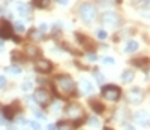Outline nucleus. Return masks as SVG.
Listing matches in <instances>:
<instances>
[{"label":"nucleus","instance_id":"f257e3e1","mask_svg":"<svg viewBox=\"0 0 150 130\" xmlns=\"http://www.w3.org/2000/svg\"><path fill=\"white\" fill-rule=\"evenodd\" d=\"M54 85H56V90L60 94L72 96L75 93V82L72 81V78L68 76V75L59 76L57 79H56V82H54Z\"/></svg>","mask_w":150,"mask_h":130},{"label":"nucleus","instance_id":"f03ea898","mask_svg":"<svg viewBox=\"0 0 150 130\" xmlns=\"http://www.w3.org/2000/svg\"><path fill=\"white\" fill-rule=\"evenodd\" d=\"M80 17L84 23H93L98 18V9L92 3H83L80 6Z\"/></svg>","mask_w":150,"mask_h":130},{"label":"nucleus","instance_id":"7ed1b4c3","mask_svg":"<svg viewBox=\"0 0 150 130\" xmlns=\"http://www.w3.org/2000/svg\"><path fill=\"white\" fill-rule=\"evenodd\" d=\"M102 96L105 97V99L111 100V102H116V100L120 99L122 91L117 85H105L102 88Z\"/></svg>","mask_w":150,"mask_h":130},{"label":"nucleus","instance_id":"20e7f679","mask_svg":"<svg viewBox=\"0 0 150 130\" xmlns=\"http://www.w3.org/2000/svg\"><path fill=\"white\" fill-rule=\"evenodd\" d=\"M101 21L105 25H108V27H119V25H120V17L117 15L116 12L108 11V12H104V14H102Z\"/></svg>","mask_w":150,"mask_h":130},{"label":"nucleus","instance_id":"39448f33","mask_svg":"<svg viewBox=\"0 0 150 130\" xmlns=\"http://www.w3.org/2000/svg\"><path fill=\"white\" fill-rule=\"evenodd\" d=\"M33 99H35V100H36V103H39L41 106H47V105H50L51 94H50L45 88H38L36 91H35Z\"/></svg>","mask_w":150,"mask_h":130},{"label":"nucleus","instance_id":"423d86ee","mask_svg":"<svg viewBox=\"0 0 150 130\" xmlns=\"http://www.w3.org/2000/svg\"><path fill=\"white\" fill-rule=\"evenodd\" d=\"M0 37L2 39L12 37V27L8 21H0Z\"/></svg>","mask_w":150,"mask_h":130},{"label":"nucleus","instance_id":"0eeeda50","mask_svg":"<svg viewBox=\"0 0 150 130\" xmlns=\"http://www.w3.org/2000/svg\"><path fill=\"white\" fill-rule=\"evenodd\" d=\"M51 67L53 66H51V63L48 60H36V63H35V69L41 73H48Z\"/></svg>","mask_w":150,"mask_h":130},{"label":"nucleus","instance_id":"6e6552de","mask_svg":"<svg viewBox=\"0 0 150 130\" xmlns=\"http://www.w3.org/2000/svg\"><path fill=\"white\" fill-rule=\"evenodd\" d=\"M128 100L131 102V103H135V105L141 103L143 102V93H141V90H138V88L131 90L129 94H128Z\"/></svg>","mask_w":150,"mask_h":130},{"label":"nucleus","instance_id":"1a4fd4ad","mask_svg":"<svg viewBox=\"0 0 150 130\" xmlns=\"http://www.w3.org/2000/svg\"><path fill=\"white\" fill-rule=\"evenodd\" d=\"M65 112H66V115L71 117V118H78V117L83 115V111L78 105H68L66 109H65Z\"/></svg>","mask_w":150,"mask_h":130},{"label":"nucleus","instance_id":"9d476101","mask_svg":"<svg viewBox=\"0 0 150 130\" xmlns=\"http://www.w3.org/2000/svg\"><path fill=\"white\" fill-rule=\"evenodd\" d=\"M134 118H135V123H137V124H140V126H149V124H150V117H149V114L144 112V111L137 112Z\"/></svg>","mask_w":150,"mask_h":130},{"label":"nucleus","instance_id":"9b49d317","mask_svg":"<svg viewBox=\"0 0 150 130\" xmlns=\"http://www.w3.org/2000/svg\"><path fill=\"white\" fill-rule=\"evenodd\" d=\"M15 8H17L18 14L21 15V17H27V15L30 14V6L26 5V3H17Z\"/></svg>","mask_w":150,"mask_h":130},{"label":"nucleus","instance_id":"f8f14e48","mask_svg":"<svg viewBox=\"0 0 150 130\" xmlns=\"http://www.w3.org/2000/svg\"><path fill=\"white\" fill-rule=\"evenodd\" d=\"M80 87H81V91H83L84 94H92V93H93V85H92L89 81H86V79H81Z\"/></svg>","mask_w":150,"mask_h":130},{"label":"nucleus","instance_id":"ddd939ff","mask_svg":"<svg viewBox=\"0 0 150 130\" xmlns=\"http://www.w3.org/2000/svg\"><path fill=\"white\" fill-rule=\"evenodd\" d=\"M39 53H41V51H39V48H36V47H32V45H27V47H26V55L30 57V58L38 57Z\"/></svg>","mask_w":150,"mask_h":130},{"label":"nucleus","instance_id":"4468645a","mask_svg":"<svg viewBox=\"0 0 150 130\" xmlns=\"http://www.w3.org/2000/svg\"><path fill=\"white\" fill-rule=\"evenodd\" d=\"M137 49H138V43H137L135 41H129V42L126 43V47H125V53L132 54V53H135Z\"/></svg>","mask_w":150,"mask_h":130},{"label":"nucleus","instance_id":"2eb2a0df","mask_svg":"<svg viewBox=\"0 0 150 130\" xmlns=\"http://www.w3.org/2000/svg\"><path fill=\"white\" fill-rule=\"evenodd\" d=\"M90 106H92V109L95 112H98V114L104 112V105L99 103V102H96V100H90Z\"/></svg>","mask_w":150,"mask_h":130},{"label":"nucleus","instance_id":"dca6fc26","mask_svg":"<svg viewBox=\"0 0 150 130\" xmlns=\"http://www.w3.org/2000/svg\"><path fill=\"white\" fill-rule=\"evenodd\" d=\"M134 78V72H131V70H125V72L122 73V81L123 82H131Z\"/></svg>","mask_w":150,"mask_h":130},{"label":"nucleus","instance_id":"f3484780","mask_svg":"<svg viewBox=\"0 0 150 130\" xmlns=\"http://www.w3.org/2000/svg\"><path fill=\"white\" fill-rule=\"evenodd\" d=\"M29 36H30V39H33V41H41L42 39V33L39 30H30V33H29Z\"/></svg>","mask_w":150,"mask_h":130},{"label":"nucleus","instance_id":"a211bd4d","mask_svg":"<svg viewBox=\"0 0 150 130\" xmlns=\"http://www.w3.org/2000/svg\"><path fill=\"white\" fill-rule=\"evenodd\" d=\"M3 117L6 120H12L14 118V111L11 109V106H8V108H5V112H3Z\"/></svg>","mask_w":150,"mask_h":130},{"label":"nucleus","instance_id":"6ab92c4d","mask_svg":"<svg viewBox=\"0 0 150 130\" xmlns=\"http://www.w3.org/2000/svg\"><path fill=\"white\" fill-rule=\"evenodd\" d=\"M33 2H35V5L38 6V8H47L50 0H33Z\"/></svg>","mask_w":150,"mask_h":130},{"label":"nucleus","instance_id":"aec40b11","mask_svg":"<svg viewBox=\"0 0 150 130\" xmlns=\"http://www.w3.org/2000/svg\"><path fill=\"white\" fill-rule=\"evenodd\" d=\"M8 72L9 73H14V75H18L20 72H21V67H20V66H9L8 67Z\"/></svg>","mask_w":150,"mask_h":130},{"label":"nucleus","instance_id":"412c9836","mask_svg":"<svg viewBox=\"0 0 150 130\" xmlns=\"http://www.w3.org/2000/svg\"><path fill=\"white\" fill-rule=\"evenodd\" d=\"M59 130H72V124H69V123H60L59 124Z\"/></svg>","mask_w":150,"mask_h":130},{"label":"nucleus","instance_id":"4be33fe9","mask_svg":"<svg viewBox=\"0 0 150 130\" xmlns=\"http://www.w3.org/2000/svg\"><path fill=\"white\" fill-rule=\"evenodd\" d=\"M14 29H15L17 31H20V33H23V31H24V24L20 23V21H17V23L14 24Z\"/></svg>","mask_w":150,"mask_h":130},{"label":"nucleus","instance_id":"5701e85b","mask_svg":"<svg viewBox=\"0 0 150 130\" xmlns=\"http://www.w3.org/2000/svg\"><path fill=\"white\" fill-rule=\"evenodd\" d=\"M96 36L101 39V41H104V39H107V31L105 30H98V33H96Z\"/></svg>","mask_w":150,"mask_h":130},{"label":"nucleus","instance_id":"b1692460","mask_svg":"<svg viewBox=\"0 0 150 130\" xmlns=\"http://www.w3.org/2000/svg\"><path fill=\"white\" fill-rule=\"evenodd\" d=\"M149 3H150V0H137V2H135V6L141 8V6H147Z\"/></svg>","mask_w":150,"mask_h":130},{"label":"nucleus","instance_id":"393cba45","mask_svg":"<svg viewBox=\"0 0 150 130\" xmlns=\"http://www.w3.org/2000/svg\"><path fill=\"white\" fill-rule=\"evenodd\" d=\"M32 87H33V85H32V82H29V81H26L23 84V90H24V91H29V90H32Z\"/></svg>","mask_w":150,"mask_h":130},{"label":"nucleus","instance_id":"a878e982","mask_svg":"<svg viewBox=\"0 0 150 130\" xmlns=\"http://www.w3.org/2000/svg\"><path fill=\"white\" fill-rule=\"evenodd\" d=\"M30 126H32V129H33V130H41V124H39L38 121H32Z\"/></svg>","mask_w":150,"mask_h":130},{"label":"nucleus","instance_id":"bb28decb","mask_svg":"<svg viewBox=\"0 0 150 130\" xmlns=\"http://www.w3.org/2000/svg\"><path fill=\"white\" fill-rule=\"evenodd\" d=\"M104 63L105 64H114V58L113 57H105L104 58Z\"/></svg>","mask_w":150,"mask_h":130},{"label":"nucleus","instance_id":"cd10ccee","mask_svg":"<svg viewBox=\"0 0 150 130\" xmlns=\"http://www.w3.org/2000/svg\"><path fill=\"white\" fill-rule=\"evenodd\" d=\"M95 78H96V79H98V81H99L101 84L104 82V76H102L101 73H98V72H95Z\"/></svg>","mask_w":150,"mask_h":130},{"label":"nucleus","instance_id":"c85d7f7f","mask_svg":"<svg viewBox=\"0 0 150 130\" xmlns=\"http://www.w3.org/2000/svg\"><path fill=\"white\" fill-rule=\"evenodd\" d=\"M89 124L90 126H96L98 124V120L95 118V117H92V118H89Z\"/></svg>","mask_w":150,"mask_h":130},{"label":"nucleus","instance_id":"c756f323","mask_svg":"<svg viewBox=\"0 0 150 130\" xmlns=\"http://www.w3.org/2000/svg\"><path fill=\"white\" fill-rule=\"evenodd\" d=\"M6 85V78L5 76H0V88H3Z\"/></svg>","mask_w":150,"mask_h":130},{"label":"nucleus","instance_id":"7c9ffc66","mask_svg":"<svg viewBox=\"0 0 150 130\" xmlns=\"http://www.w3.org/2000/svg\"><path fill=\"white\" fill-rule=\"evenodd\" d=\"M18 124L20 126H26V124H27V120H26V118H18Z\"/></svg>","mask_w":150,"mask_h":130},{"label":"nucleus","instance_id":"2f4dec72","mask_svg":"<svg viewBox=\"0 0 150 130\" xmlns=\"http://www.w3.org/2000/svg\"><path fill=\"white\" fill-rule=\"evenodd\" d=\"M35 115L38 117V118H41V120H44V118H45V115H44L42 112H39V111H35Z\"/></svg>","mask_w":150,"mask_h":130},{"label":"nucleus","instance_id":"473e14b6","mask_svg":"<svg viewBox=\"0 0 150 130\" xmlns=\"http://www.w3.org/2000/svg\"><path fill=\"white\" fill-rule=\"evenodd\" d=\"M59 109H60V103H54V105H53V111H54V112H57Z\"/></svg>","mask_w":150,"mask_h":130},{"label":"nucleus","instance_id":"72a5a7b5","mask_svg":"<svg viewBox=\"0 0 150 130\" xmlns=\"http://www.w3.org/2000/svg\"><path fill=\"white\" fill-rule=\"evenodd\" d=\"M5 123H6V118L3 117V114H0V126H3Z\"/></svg>","mask_w":150,"mask_h":130},{"label":"nucleus","instance_id":"f704fd0d","mask_svg":"<svg viewBox=\"0 0 150 130\" xmlns=\"http://www.w3.org/2000/svg\"><path fill=\"white\" fill-rule=\"evenodd\" d=\"M87 58H89L90 61H95V60H96V55H95V54H89V55H87Z\"/></svg>","mask_w":150,"mask_h":130},{"label":"nucleus","instance_id":"c9c22d12","mask_svg":"<svg viewBox=\"0 0 150 130\" xmlns=\"http://www.w3.org/2000/svg\"><path fill=\"white\" fill-rule=\"evenodd\" d=\"M47 130H56V126L54 124H48L47 126Z\"/></svg>","mask_w":150,"mask_h":130},{"label":"nucleus","instance_id":"e433bc0d","mask_svg":"<svg viewBox=\"0 0 150 130\" xmlns=\"http://www.w3.org/2000/svg\"><path fill=\"white\" fill-rule=\"evenodd\" d=\"M143 17H147V18H150V11H147V12H143Z\"/></svg>","mask_w":150,"mask_h":130},{"label":"nucleus","instance_id":"4c0bfd02","mask_svg":"<svg viewBox=\"0 0 150 130\" xmlns=\"http://www.w3.org/2000/svg\"><path fill=\"white\" fill-rule=\"evenodd\" d=\"M60 5H68V0H57Z\"/></svg>","mask_w":150,"mask_h":130},{"label":"nucleus","instance_id":"58836bf2","mask_svg":"<svg viewBox=\"0 0 150 130\" xmlns=\"http://www.w3.org/2000/svg\"><path fill=\"white\" fill-rule=\"evenodd\" d=\"M41 30H47V24L42 23V24H41Z\"/></svg>","mask_w":150,"mask_h":130},{"label":"nucleus","instance_id":"ea45409f","mask_svg":"<svg viewBox=\"0 0 150 130\" xmlns=\"http://www.w3.org/2000/svg\"><path fill=\"white\" fill-rule=\"evenodd\" d=\"M125 130H135L132 126H125Z\"/></svg>","mask_w":150,"mask_h":130},{"label":"nucleus","instance_id":"a19ab883","mask_svg":"<svg viewBox=\"0 0 150 130\" xmlns=\"http://www.w3.org/2000/svg\"><path fill=\"white\" fill-rule=\"evenodd\" d=\"M3 51V42H0V53Z\"/></svg>","mask_w":150,"mask_h":130},{"label":"nucleus","instance_id":"79ce46f5","mask_svg":"<svg viewBox=\"0 0 150 130\" xmlns=\"http://www.w3.org/2000/svg\"><path fill=\"white\" fill-rule=\"evenodd\" d=\"M3 14V12H2V6H0V15H2Z\"/></svg>","mask_w":150,"mask_h":130},{"label":"nucleus","instance_id":"37998d69","mask_svg":"<svg viewBox=\"0 0 150 130\" xmlns=\"http://www.w3.org/2000/svg\"><path fill=\"white\" fill-rule=\"evenodd\" d=\"M104 130H110V129H108V127H105V129H104Z\"/></svg>","mask_w":150,"mask_h":130},{"label":"nucleus","instance_id":"c03bdc74","mask_svg":"<svg viewBox=\"0 0 150 130\" xmlns=\"http://www.w3.org/2000/svg\"><path fill=\"white\" fill-rule=\"evenodd\" d=\"M0 108H2V106H0Z\"/></svg>","mask_w":150,"mask_h":130}]
</instances>
